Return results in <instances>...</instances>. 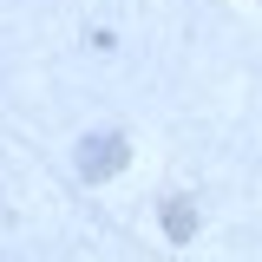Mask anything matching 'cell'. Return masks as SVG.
Masks as SVG:
<instances>
[{
    "label": "cell",
    "mask_w": 262,
    "mask_h": 262,
    "mask_svg": "<svg viewBox=\"0 0 262 262\" xmlns=\"http://www.w3.org/2000/svg\"><path fill=\"white\" fill-rule=\"evenodd\" d=\"M79 170L85 177H118L125 170V138H85L79 144Z\"/></svg>",
    "instance_id": "1"
},
{
    "label": "cell",
    "mask_w": 262,
    "mask_h": 262,
    "mask_svg": "<svg viewBox=\"0 0 262 262\" xmlns=\"http://www.w3.org/2000/svg\"><path fill=\"white\" fill-rule=\"evenodd\" d=\"M164 236H170V243H190L196 236V203L190 196H170V203H164Z\"/></svg>",
    "instance_id": "2"
}]
</instances>
